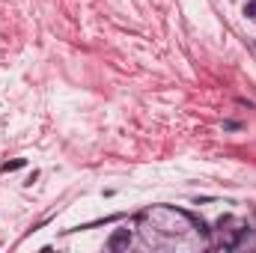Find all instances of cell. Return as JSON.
<instances>
[{"mask_svg":"<svg viewBox=\"0 0 256 253\" xmlns=\"http://www.w3.org/2000/svg\"><path fill=\"white\" fill-rule=\"evenodd\" d=\"M244 12H248L250 18H256V0H250V3H248V9H244Z\"/></svg>","mask_w":256,"mask_h":253,"instance_id":"cell-3","label":"cell"},{"mask_svg":"<svg viewBox=\"0 0 256 253\" xmlns=\"http://www.w3.org/2000/svg\"><path fill=\"white\" fill-rule=\"evenodd\" d=\"M128 244H131V230H120V232H114L110 242H108L110 250H122V248H128Z\"/></svg>","mask_w":256,"mask_h":253,"instance_id":"cell-1","label":"cell"},{"mask_svg":"<svg viewBox=\"0 0 256 253\" xmlns=\"http://www.w3.org/2000/svg\"><path fill=\"white\" fill-rule=\"evenodd\" d=\"M24 167V158H18V161H6L3 164V173H12V170H21Z\"/></svg>","mask_w":256,"mask_h":253,"instance_id":"cell-2","label":"cell"}]
</instances>
